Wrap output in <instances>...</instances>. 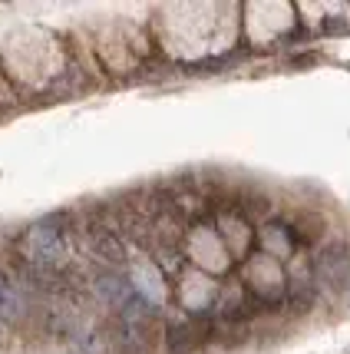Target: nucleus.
<instances>
[{
	"label": "nucleus",
	"instance_id": "nucleus-1",
	"mask_svg": "<svg viewBox=\"0 0 350 354\" xmlns=\"http://www.w3.org/2000/svg\"><path fill=\"white\" fill-rule=\"evenodd\" d=\"M66 248H70V242H66L60 218H43L27 232V255L40 268H57L66 259Z\"/></svg>",
	"mask_w": 350,
	"mask_h": 354
},
{
	"label": "nucleus",
	"instance_id": "nucleus-2",
	"mask_svg": "<svg viewBox=\"0 0 350 354\" xmlns=\"http://www.w3.org/2000/svg\"><path fill=\"white\" fill-rule=\"evenodd\" d=\"M23 315V295L10 275L0 272V322H14Z\"/></svg>",
	"mask_w": 350,
	"mask_h": 354
},
{
	"label": "nucleus",
	"instance_id": "nucleus-3",
	"mask_svg": "<svg viewBox=\"0 0 350 354\" xmlns=\"http://www.w3.org/2000/svg\"><path fill=\"white\" fill-rule=\"evenodd\" d=\"M90 242H93V248H96V255H103V259H109V262H119V259H122V242L113 235V232L93 225V229H90Z\"/></svg>",
	"mask_w": 350,
	"mask_h": 354
},
{
	"label": "nucleus",
	"instance_id": "nucleus-4",
	"mask_svg": "<svg viewBox=\"0 0 350 354\" xmlns=\"http://www.w3.org/2000/svg\"><path fill=\"white\" fill-rule=\"evenodd\" d=\"M99 295H103L106 301H126V298H129V292H126V285H122L119 278H113V275L99 278Z\"/></svg>",
	"mask_w": 350,
	"mask_h": 354
}]
</instances>
